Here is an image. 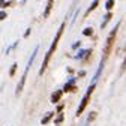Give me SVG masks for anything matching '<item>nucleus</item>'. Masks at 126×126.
Returning <instances> with one entry per match:
<instances>
[{
	"mask_svg": "<svg viewBox=\"0 0 126 126\" xmlns=\"http://www.w3.org/2000/svg\"><path fill=\"white\" fill-rule=\"evenodd\" d=\"M96 6H98V2H93V5H92V6L89 8V11H87V14H89V12H92V11H93L94 8H96Z\"/></svg>",
	"mask_w": 126,
	"mask_h": 126,
	"instance_id": "9b49d317",
	"label": "nucleus"
},
{
	"mask_svg": "<svg viewBox=\"0 0 126 126\" xmlns=\"http://www.w3.org/2000/svg\"><path fill=\"white\" fill-rule=\"evenodd\" d=\"M120 24V23H119ZM119 24L110 32V35L107 38V42H105V48H104V54H102V62L107 60V57L110 56V53H111L113 50V45H114V41H116V36H117V30H119Z\"/></svg>",
	"mask_w": 126,
	"mask_h": 126,
	"instance_id": "f03ea898",
	"label": "nucleus"
},
{
	"mask_svg": "<svg viewBox=\"0 0 126 126\" xmlns=\"http://www.w3.org/2000/svg\"><path fill=\"white\" fill-rule=\"evenodd\" d=\"M125 69H126V57H125V62H123V65H122V69H120V72L123 74V72H125Z\"/></svg>",
	"mask_w": 126,
	"mask_h": 126,
	"instance_id": "ddd939ff",
	"label": "nucleus"
},
{
	"mask_svg": "<svg viewBox=\"0 0 126 126\" xmlns=\"http://www.w3.org/2000/svg\"><path fill=\"white\" fill-rule=\"evenodd\" d=\"M83 35H84V36H92V35H93V29H90V27L84 29V30H83Z\"/></svg>",
	"mask_w": 126,
	"mask_h": 126,
	"instance_id": "0eeeda50",
	"label": "nucleus"
},
{
	"mask_svg": "<svg viewBox=\"0 0 126 126\" xmlns=\"http://www.w3.org/2000/svg\"><path fill=\"white\" fill-rule=\"evenodd\" d=\"M113 6H114V2H113V0H110V2L107 3V9H111Z\"/></svg>",
	"mask_w": 126,
	"mask_h": 126,
	"instance_id": "f8f14e48",
	"label": "nucleus"
},
{
	"mask_svg": "<svg viewBox=\"0 0 126 126\" xmlns=\"http://www.w3.org/2000/svg\"><path fill=\"white\" fill-rule=\"evenodd\" d=\"M62 110H63V105H59V107H57V111L62 113Z\"/></svg>",
	"mask_w": 126,
	"mask_h": 126,
	"instance_id": "4468645a",
	"label": "nucleus"
},
{
	"mask_svg": "<svg viewBox=\"0 0 126 126\" xmlns=\"http://www.w3.org/2000/svg\"><path fill=\"white\" fill-rule=\"evenodd\" d=\"M51 8H53V2H48V5H47V9H45V12H44V17H48V15H50Z\"/></svg>",
	"mask_w": 126,
	"mask_h": 126,
	"instance_id": "423d86ee",
	"label": "nucleus"
},
{
	"mask_svg": "<svg viewBox=\"0 0 126 126\" xmlns=\"http://www.w3.org/2000/svg\"><path fill=\"white\" fill-rule=\"evenodd\" d=\"M62 90H57V92H54L53 94H51V102L53 104H56V102H59L60 101V98H62Z\"/></svg>",
	"mask_w": 126,
	"mask_h": 126,
	"instance_id": "20e7f679",
	"label": "nucleus"
},
{
	"mask_svg": "<svg viewBox=\"0 0 126 126\" xmlns=\"http://www.w3.org/2000/svg\"><path fill=\"white\" fill-rule=\"evenodd\" d=\"M63 119H65V116H63V114L60 113V114H59V117H57V119L54 120V123H56V125H60V123L63 122Z\"/></svg>",
	"mask_w": 126,
	"mask_h": 126,
	"instance_id": "6e6552de",
	"label": "nucleus"
},
{
	"mask_svg": "<svg viewBox=\"0 0 126 126\" xmlns=\"http://www.w3.org/2000/svg\"><path fill=\"white\" fill-rule=\"evenodd\" d=\"M53 116H54V113H53V111H51V113H47V114H45V117L42 119V122H41V123H42V125L50 123V120L53 119Z\"/></svg>",
	"mask_w": 126,
	"mask_h": 126,
	"instance_id": "39448f33",
	"label": "nucleus"
},
{
	"mask_svg": "<svg viewBox=\"0 0 126 126\" xmlns=\"http://www.w3.org/2000/svg\"><path fill=\"white\" fill-rule=\"evenodd\" d=\"M15 71H17V65H14V66L11 68V72H9V75H11V77H14V75H15Z\"/></svg>",
	"mask_w": 126,
	"mask_h": 126,
	"instance_id": "1a4fd4ad",
	"label": "nucleus"
},
{
	"mask_svg": "<svg viewBox=\"0 0 126 126\" xmlns=\"http://www.w3.org/2000/svg\"><path fill=\"white\" fill-rule=\"evenodd\" d=\"M94 90V84H92L90 87H89V90H87V93L84 94V98H83V101H81V104H80V107H78V110H77V116H80V114H83V111L86 110V107H87V104H89V99H90V94H92V92Z\"/></svg>",
	"mask_w": 126,
	"mask_h": 126,
	"instance_id": "7ed1b4c3",
	"label": "nucleus"
},
{
	"mask_svg": "<svg viewBox=\"0 0 126 126\" xmlns=\"http://www.w3.org/2000/svg\"><path fill=\"white\" fill-rule=\"evenodd\" d=\"M65 23H63L62 26H60V29H59V32H57V35H56V39L53 41V45H51V48H50V51L47 53V57H45V60H44V63H42V68H41V75L44 74V71L47 69V65H48V62H50V59H51V56H53V53L56 51V48H57V44H59V41H60V36H62V33H63V30H65Z\"/></svg>",
	"mask_w": 126,
	"mask_h": 126,
	"instance_id": "f257e3e1",
	"label": "nucleus"
},
{
	"mask_svg": "<svg viewBox=\"0 0 126 126\" xmlns=\"http://www.w3.org/2000/svg\"><path fill=\"white\" fill-rule=\"evenodd\" d=\"M94 117H96V113H90V114H89V117H87V122H92Z\"/></svg>",
	"mask_w": 126,
	"mask_h": 126,
	"instance_id": "9d476101",
	"label": "nucleus"
}]
</instances>
